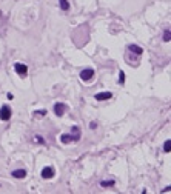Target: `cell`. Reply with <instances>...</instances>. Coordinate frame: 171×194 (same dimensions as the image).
I'll list each match as a JSON object with an SVG mask.
<instances>
[{"label":"cell","mask_w":171,"mask_h":194,"mask_svg":"<svg viewBox=\"0 0 171 194\" xmlns=\"http://www.w3.org/2000/svg\"><path fill=\"white\" fill-rule=\"evenodd\" d=\"M9 117H11V108L8 105L2 106L0 108V119L2 120H9Z\"/></svg>","instance_id":"6da1fadb"},{"label":"cell","mask_w":171,"mask_h":194,"mask_svg":"<svg viewBox=\"0 0 171 194\" xmlns=\"http://www.w3.org/2000/svg\"><path fill=\"white\" fill-rule=\"evenodd\" d=\"M14 68H16L17 74H20V76H25V74L28 73V68H26V65H23V63H16Z\"/></svg>","instance_id":"7a4b0ae2"},{"label":"cell","mask_w":171,"mask_h":194,"mask_svg":"<svg viewBox=\"0 0 171 194\" xmlns=\"http://www.w3.org/2000/svg\"><path fill=\"white\" fill-rule=\"evenodd\" d=\"M54 176V169L51 168V166H45L42 169V177L43 179H51Z\"/></svg>","instance_id":"3957f363"},{"label":"cell","mask_w":171,"mask_h":194,"mask_svg":"<svg viewBox=\"0 0 171 194\" xmlns=\"http://www.w3.org/2000/svg\"><path fill=\"white\" fill-rule=\"evenodd\" d=\"M92 76H94V71H92V70H85V71H82V74H80L82 80H85V82L91 80V79H92Z\"/></svg>","instance_id":"277c9868"},{"label":"cell","mask_w":171,"mask_h":194,"mask_svg":"<svg viewBox=\"0 0 171 194\" xmlns=\"http://www.w3.org/2000/svg\"><path fill=\"white\" fill-rule=\"evenodd\" d=\"M111 97H113L111 92H99V94H96V100H108Z\"/></svg>","instance_id":"5b68a950"},{"label":"cell","mask_w":171,"mask_h":194,"mask_svg":"<svg viewBox=\"0 0 171 194\" xmlns=\"http://www.w3.org/2000/svg\"><path fill=\"white\" fill-rule=\"evenodd\" d=\"M54 111H56L57 116H63V113H65V105H63V103H56Z\"/></svg>","instance_id":"8992f818"},{"label":"cell","mask_w":171,"mask_h":194,"mask_svg":"<svg viewBox=\"0 0 171 194\" xmlns=\"http://www.w3.org/2000/svg\"><path fill=\"white\" fill-rule=\"evenodd\" d=\"M12 176H14V177H17V179H23V177L26 176V173H25L23 169H17V171H14V173H12Z\"/></svg>","instance_id":"52a82bcc"},{"label":"cell","mask_w":171,"mask_h":194,"mask_svg":"<svg viewBox=\"0 0 171 194\" xmlns=\"http://www.w3.org/2000/svg\"><path fill=\"white\" fill-rule=\"evenodd\" d=\"M129 49H131L133 52H136V54H142V48L137 46V45H129Z\"/></svg>","instance_id":"ba28073f"},{"label":"cell","mask_w":171,"mask_h":194,"mask_svg":"<svg viewBox=\"0 0 171 194\" xmlns=\"http://www.w3.org/2000/svg\"><path fill=\"white\" fill-rule=\"evenodd\" d=\"M59 2H60V8H62V9H65V11H66V9L70 8V5H68V0H59Z\"/></svg>","instance_id":"9c48e42d"},{"label":"cell","mask_w":171,"mask_h":194,"mask_svg":"<svg viewBox=\"0 0 171 194\" xmlns=\"http://www.w3.org/2000/svg\"><path fill=\"white\" fill-rule=\"evenodd\" d=\"M164 151H165V153H170L171 151V140H167V142H165V145H164Z\"/></svg>","instance_id":"30bf717a"},{"label":"cell","mask_w":171,"mask_h":194,"mask_svg":"<svg viewBox=\"0 0 171 194\" xmlns=\"http://www.w3.org/2000/svg\"><path fill=\"white\" fill-rule=\"evenodd\" d=\"M60 140H62L63 143H68V142H71V140H73V137H71V136H62V137H60Z\"/></svg>","instance_id":"8fae6325"},{"label":"cell","mask_w":171,"mask_h":194,"mask_svg":"<svg viewBox=\"0 0 171 194\" xmlns=\"http://www.w3.org/2000/svg\"><path fill=\"white\" fill-rule=\"evenodd\" d=\"M114 185V180H103L102 182V187H113Z\"/></svg>","instance_id":"7c38bea8"},{"label":"cell","mask_w":171,"mask_h":194,"mask_svg":"<svg viewBox=\"0 0 171 194\" xmlns=\"http://www.w3.org/2000/svg\"><path fill=\"white\" fill-rule=\"evenodd\" d=\"M124 80H125V73H120V79H119V82L124 83Z\"/></svg>","instance_id":"4fadbf2b"},{"label":"cell","mask_w":171,"mask_h":194,"mask_svg":"<svg viewBox=\"0 0 171 194\" xmlns=\"http://www.w3.org/2000/svg\"><path fill=\"white\" fill-rule=\"evenodd\" d=\"M36 114H37V116H45L46 111H45V110H42V111H36Z\"/></svg>","instance_id":"5bb4252c"},{"label":"cell","mask_w":171,"mask_h":194,"mask_svg":"<svg viewBox=\"0 0 171 194\" xmlns=\"http://www.w3.org/2000/svg\"><path fill=\"white\" fill-rule=\"evenodd\" d=\"M165 42H170V31L165 33Z\"/></svg>","instance_id":"9a60e30c"},{"label":"cell","mask_w":171,"mask_h":194,"mask_svg":"<svg viewBox=\"0 0 171 194\" xmlns=\"http://www.w3.org/2000/svg\"><path fill=\"white\" fill-rule=\"evenodd\" d=\"M36 140H37V142H40V143H42V142H43V139H42V137H40V136H37V137H36Z\"/></svg>","instance_id":"2e32d148"}]
</instances>
